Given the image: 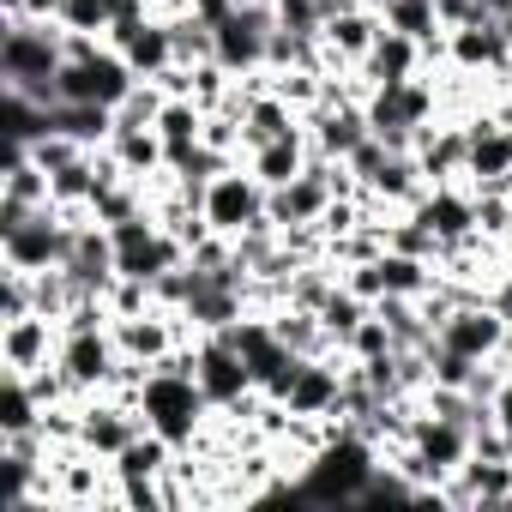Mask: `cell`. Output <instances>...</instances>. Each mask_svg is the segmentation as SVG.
Returning <instances> with one entry per match:
<instances>
[{
	"mask_svg": "<svg viewBox=\"0 0 512 512\" xmlns=\"http://www.w3.org/2000/svg\"><path fill=\"white\" fill-rule=\"evenodd\" d=\"M139 416H145V428H157L175 452H193L199 446V434H205V422L217 416L211 410V398L199 392V380L193 374H181V368H145V380H139Z\"/></svg>",
	"mask_w": 512,
	"mask_h": 512,
	"instance_id": "cell-1",
	"label": "cell"
},
{
	"mask_svg": "<svg viewBox=\"0 0 512 512\" xmlns=\"http://www.w3.org/2000/svg\"><path fill=\"white\" fill-rule=\"evenodd\" d=\"M79 217H67L61 205H37V211H13L0 205V260L13 272H55L73 247Z\"/></svg>",
	"mask_w": 512,
	"mask_h": 512,
	"instance_id": "cell-2",
	"label": "cell"
},
{
	"mask_svg": "<svg viewBox=\"0 0 512 512\" xmlns=\"http://www.w3.org/2000/svg\"><path fill=\"white\" fill-rule=\"evenodd\" d=\"M61 61H67V25L7 19V31H0V85H37V79H55Z\"/></svg>",
	"mask_w": 512,
	"mask_h": 512,
	"instance_id": "cell-3",
	"label": "cell"
},
{
	"mask_svg": "<svg viewBox=\"0 0 512 512\" xmlns=\"http://www.w3.org/2000/svg\"><path fill=\"white\" fill-rule=\"evenodd\" d=\"M266 205H272V187L247 169V157L241 163H229L217 181H205V193H199V211H205V223L217 229V235H241V229H253V223H266Z\"/></svg>",
	"mask_w": 512,
	"mask_h": 512,
	"instance_id": "cell-4",
	"label": "cell"
},
{
	"mask_svg": "<svg viewBox=\"0 0 512 512\" xmlns=\"http://www.w3.org/2000/svg\"><path fill=\"white\" fill-rule=\"evenodd\" d=\"M193 380H199V392L211 398L217 416H235V410H247V404H260V398H266L260 386H253L247 356H241L235 344H223L217 332L199 338V350H193Z\"/></svg>",
	"mask_w": 512,
	"mask_h": 512,
	"instance_id": "cell-5",
	"label": "cell"
},
{
	"mask_svg": "<svg viewBox=\"0 0 512 512\" xmlns=\"http://www.w3.org/2000/svg\"><path fill=\"white\" fill-rule=\"evenodd\" d=\"M217 31V67L229 79H253V73H266V49H272V31H278V13L266 7V0H241V7L211 25Z\"/></svg>",
	"mask_w": 512,
	"mask_h": 512,
	"instance_id": "cell-6",
	"label": "cell"
},
{
	"mask_svg": "<svg viewBox=\"0 0 512 512\" xmlns=\"http://www.w3.org/2000/svg\"><path fill=\"white\" fill-rule=\"evenodd\" d=\"M506 326H512V320H506L488 296H464V302H452L446 320L434 326V344H446V350H458V356H470V362H494L500 344H506Z\"/></svg>",
	"mask_w": 512,
	"mask_h": 512,
	"instance_id": "cell-7",
	"label": "cell"
},
{
	"mask_svg": "<svg viewBox=\"0 0 512 512\" xmlns=\"http://www.w3.org/2000/svg\"><path fill=\"white\" fill-rule=\"evenodd\" d=\"M133 434H145V416H139L133 392H85L79 398V446L91 458H115Z\"/></svg>",
	"mask_w": 512,
	"mask_h": 512,
	"instance_id": "cell-8",
	"label": "cell"
},
{
	"mask_svg": "<svg viewBox=\"0 0 512 512\" xmlns=\"http://www.w3.org/2000/svg\"><path fill=\"white\" fill-rule=\"evenodd\" d=\"M55 368L73 380V392H109L115 374H121V350H115V332L97 326V332H61V356Z\"/></svg>",
	"mask_w": 512,
	"mask_h": 512,
	"instance_id": "cell-9",
	"label": "cell"
},
{
	"mask_svg": "<svg viewBox=\"0 0 512 512\" xmlns=\"http://www.w3.org/2000/svg\"><path fill=\"white\" fill-rule=\"evenodd\" d=\"M410 217H416L440 247H464V241H476V193L458 187V181L428 187V193L410 205ZM440 260H446V253H440Z\"/></svg>",
	"mask_w": 512,
	"mask_h": 512,
	"instance_id": "cell-10",
	"label": "cell"
},
{
	"mask_svg": "<svg viewBox=\"0 0 512 512\" xmlns=\"http://www.w3.org/2000/svg\"><path fill=\"white\" fill-rule=\"evenodd\" d=\"M61 356V320L49 314H25V320H7L0 326V362L7 374H37Z\"/></svg>",
	"mask_w": 512,
	"mask_h": 512,
	"instance_id": "cell-11",
	"label": "cell"
},
{
	"mask_svg": "<svg viewBox=\"0 0 512 512\" xmlns=\"http://www.w3.org/2000/svg\"><path fill=\"white\" fill-rule=\"evenodd\" d=\"M470 133V163H464V187L470 193H488L500 175H512V127L500 115H470L464 121Z\"/></svg>",
	"mask_w": 512,
	"mask_h": 512,
	"instance_id": "cell-12",
	"label": "cell"
},
{
	"mask_svg": "<svg viewBox=\"0 0 512 512\" xmlns=\"http://www.w3.org/2000/svg\"><path fill=\"white\" fill-rule=\"evenodd\" d=\"M446 61L458 73H512V43L500 31V19H476L446 31Z\"/></svg>",
	"mask_w": 512,
	"mask_h": 512,
	"instance_id": "cell-13",
	"label": "cell"
},
{
	"mask_svg": "<svg viewBox=\"0 0 512 512\" xmlns=\"http://www.w3.org/2000/svg\"><path fill=\"white\" fill-rule=\"evenodd\" d=\"M428 67V43L404 37V31H380V43L368 49V61L356 73H368V85H392V79H416Z\"/></svg>",
	"mask_w": 512,
	"mask_h": 512,
	"instance_id": "cell-14",
	"label": "cell"
},
{
	"mask_svg": "<svg viewBox=\"0 0 512 512\" xmlns=\"http://www.w3.org/2000/svg\"><path fill=\"white\" fill-rule=\"evenodd\" d=\"M175 446L157 434V428H145V434H133L115 458H109V470H115V482H163L169 470H175Z\"/></svg>",
	"mask_w": 512,
	"mask_h": 512,
	"instance_id": "cell-15",
	"label": "cell"
},
{
	"mask_svg": "<svg viewBox=\"0 0 512 512\" xmlns=\"http://www.w3.org/2000/svg\"><path fill=\"white\" fill-rule=\"evenodd\" d=\"M416 163H422V175L440 187V181H458L464 175V163H470V133L464 127H446V121H434L422 139H416Z\"/></svg>",
	"mask_w": 512,
	"mask_h": 512,
	"instance_id": "cell-16",
	"label": "cell"
},
{
	"mask_svg": "<svg viewBox=\"0 0 512 512\" xmlns=\"http://www.w3.org/2000/svg\"><path fill=\"white\" fill-rule=\"evenodd\" d=\"M308 157H314V139H308V127H296V133H284V139H272L260 151H247V169L260 175L266 187H290L308 169Z\"/></svg>",
	"mask_w": 512,
	"mask_h": 512,
	"instance_id": "cell-17",
	"label": "cell"
},
{
	"mask_svg": "<svg viewBox=\"0 0 512 512\" xmlns=\"http://www.w3.org/2000/svg\"><path fill=\"white\" fill-rule=\"evenodd\" d=\"M374 7H380L386 31H404L416 43H446V25L434 13V0H374Z\"/></svg>",
	"mask_w": 512,
	"mask_h": 512,
	"instance_id": "cell-18",
	"label": "cell"
},
{
	"mask_svg": "<svg viewBox=\"0 0 512 512\" xmlns=\"http://www.w3.org/2000/svg\"><path fill=\"white\" fill-rule=\"evenodd\" d=\"M43 428V398L31 392L25 374H7V404H0V434H25Z\"/></svg>",
	"mask_w": 512,
	"mask_h": 512,
	"instance_id": "cell-19",
	"label": "cell"
},
{
	"mask_svg": "<svg viewBox=\"0 0 512 512\" xmlns=\"http://www.w3.org/2000/svg\"><path fill=\"white\" fill-rule=\"evenodd\" d=\"M55 19L67 25V37H109V25H115V0H61Z\"/></svg>",
	"mask_w": 512,
	"mask_h": 512,
	"instance_id": "cell-20",
	"label": "cell"
},
{
	"mask_svg": "<svg viewBox=\"0 0 512 512\" xmlns=\"http://www.w3.org/2000/svg\"><path fill=\"white\" fill-rule=\"evenodd\" d=\"M392 350H398V338H392V326H386L380 314H368V320L350 332V344H344L350 362H374V356H392Z\"/></svg>",
	"mask_w": 512,
	"mask_h": 512,
	"instance_id": "cell-21",
	"label": "cell"
},
{
	"mask_svg": "<svg viewBox=\"0 0 512 512\" xmlns=\"http://www.w3.org/2000/svg\"><path fill=\"white\" fill-rule=\"evenodd\" d=\"M434 13H440V25H446V31H458V25H476V19H488V13H482V0H434Z\"/></svg>",
	"mask_w": 512,
	"mask_h": 512,
	"instance_id": "cell-22",
	"label": "cell"
},
{
	"mask_svg": "<svg viewBox=\"0 0 512 512\" xmlns=\"http://www.w3.org/2000/svg\"><path fill=\"white\" fill-rule=\"evenodd\" d=\"M488 404H494V422H500V434H506V440H512V374H506V380H500V392H494V398H488Z\"/></svg>",
	"mask_w": 512,
	"mask_h": 512,
	"instance_id": "cell-23",
	"label": "cell"
}]
</instances>
